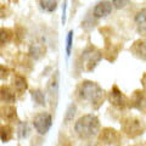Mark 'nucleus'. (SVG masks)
I'll list each match as a JSON object with an SVG mask.
<instances>
[{
	"instance_id": "obj_20",
	"label": "nucleus",
	"mask_w": 146,
	"mask_h": 146,
	"mask_svg": "<svg viewBox=\"0 0 146 146\" xmlns=\"http://www.w3.org/2000/svg\"><path fill=\"white\" fill-rule=\"evenodd\" d=\"M128 4H129V0H112V5L117 10H121V9H124Z\"/></svg>"
},
{
	"instance_id": "obj_19",
	"label": "nucleus",
	"mask_w": 146,
	"mask_h": 146,
	"mask_svg": "<svg viewBox=\"0 0 146 146\" xmlns=\"http://www.w3.org/2000/svg\"><path fill=\"white\" fill-rule=\"evenodd\" d=\"M74 115H76V106H74V105H71V106L68 107L67 113H66V116H65L66 123H68L70 121H72L73 117H74Z\"/></svg>"
},
{
	"instance_id": "obj_11",
	"label": "nucleus",
	"mask_w": 146,
	"mask_h": 146,
	"mask_svg": "<svg viewBox=\"0 0 146 146\" xmlns=\"http://www.w3.org/2000/svg\"><path fill=\"white\" fill-rule=\"evenodd\" d=\"M136 32L146 38V9H140V10L135 13L134 17Z\"/></svg>"
},
{
	"instance_id": "obj_6",
	"label": "nucleus",
	"mask_w": 146,
	"mask_h": 146,
	"mask_svg": "<svg viewBox=\"0 0 146 146\" xmlns=\"http://www.w3.org/2000/svg\"><path fill=\"white\" fill-rule=\"evenodd\" d=\"M107 99H108L110 104H111L113 107H116L118 110H122V111L123 110H125L130 104L129 99H128L125 95L122 93L117 85L112 86L111 91H110L108 95H107Z\"/></svg>"
},
{
	"instance_id": "obj_26",
	"label": "nucleus",
	"mask_w": 146,
	"mask_h": 146,
	"mask_svg": "<svg viewBox=\"0 0 146 146\" xmlns=\"http://www.w3.org/2000/svg\"><path fill=\"white\" fill-rule=\"evenodd\" d=\"M85 146H98V145H91V144H89V145H85Z\"/></svg>"
},
{
	"instance_id": "obj_2",
	"label": "nucleus",
	"mask_w": 146,
	"mask_h": 146,
	"mask_svg": "<svg viewBox=\"0 0 146 146\" xmlns=\"http://www.w3.org/2000/svg\"><path fill=\"white\" fill-rule=\"evenodd\" d=\"M100 121L95 115H84L74 123V133L79 139L89 141L100 133Z\"/></svg>"
},
{
	"instance_id": "obj_18",
	"label": "nucleus",
	"mask_w": 146,
	"mask_h": 146,
	"mask_svg": "<svg viewBox=\"0 0 146 146\" xmlns=\"http://www.w3.org/2000/svg\"><path fill=\"white\" fill-rule=\"evenodd\" d=\"M32 98H33L35 104L45 105V94H44V91H42L40 89H36V90L32 91Z\"/></svg>"
},
{
	"instance_id": "obj_12",
	"label": "nucleus",
	"mask_w": 146,
	"mask_h": 146,
	"mask_svg": "<svg viewBox=\"0 0 146 146\" xmlns=\"http://www.w3.org/2000/svg\"><path fill=\"white\" fill-rule=\"evenodd\" d=\"M16 108L12 106L11 104H6L0 107V118L5 122H13L16 119Z\"/></svg>"
},
{
	"instance_id": "obj_25",
	"label": "nucleus",
	"mask_w": 146,
	"mask_h": 146,
	"mask_svg": "<svg viewBox=\"0 0 146 146\" xmlns=\"http://www.w3.org/2000/svg\"><path fill=\"white\" fill-rule=\"evenodd\" d=\"M58 146H72L71 144H70V141H67V140H63V141H61L60 143V145Z\"/></svg>"
},
{
	"instance_id": "obj_9",
	"label": "nucleus",
	"mask_w": 146,
	"mask_h": 146,
	"mask_svg": "<svg viewBox=\"0 0 146 146\" xmlns=\"http://www.w3.org/2000/svg\"><path fill=\"white\" fill-rule=\"evenodd\" d=\"M130 52L134 57L139 58L141 61H146V40L138 39L131 44Z\"/></svg>"
},
{
	"instance_id": "obj_24",
	"label": "nucleus",
	"mask_w": 146,
	"mask_h": 146,
	"mask_svg": "<svg viewBox=\"0 0 146 146\" xmlns=\"http://www.w3.org/2000/svg\"><path fill=\"white\" fill-rule=\"evenodd\" d=\"M141 84H143V90L146 91V73H144V76L141 77Z\"/></svg>"
},
{
	"instance_id": "obj_21",
	"label": "nucleus",
	"mask_w": 146,
	"mask_h": 146,
	"mask_svg": "<svg viewBox=\"0 0 146 146\" xmlns=\"http://www.w3.org/2000/svg\"><path fill=\"white\" fill-rule=\"evenodd\" d=\"M72 38H73V32L71 31L67 35V56L71 54V48H72Z\"/></svg>"
},
{
	"instance_id": "obj_1",
	"label": "nucleus",
	"mask_w": 146,
	"mask_h": 146,
	"mask_svg": "<svg viewBox=\"0 0 146 146\" xmlns=\"http://www.w3.org/2000/svg\"><path fill=\"white\" fill-rule=\"evenodd\" d=\"M77 96L80 101L88 102L94 110H98L106 99V93L98 83L91 80H84L77 89Z\"/></svg>"
},
{
	"instance_id": "obj_14",
	"label": "nucleus",
	"mask_w": 146,
	"mask_h": 146,
	"mask_svg": "<svg viewBox=\"0 0 146 146\" xmlns=\"http://www.w3.org/2000/svg\"><path fill=\"white\" fill-rule=\"evenodd\" d=\"M12 88L15 89L17 94H23L28 88V83L27 79L21 74H15L12 78Z\"/></svg>"
},
{
	"instance_id": "obj_22",
	"label": "nucleus",
	"mask_w": 146,
	"mask_h": 146,
	"mask_svg": "<svg viewBox=\"0 0 146 146\" xmlns=\"http://www.w3.org/2000/svg\"><path fill=\"white\" fill-rule=\"evenodd\" d=\"M7 76H9V70H7V67L0 65V80L5 79Z\"/></svg>"
},
{
	"instance_id": "obj_7",
	"label": "nucleus",
	"mask_w": 146,
	"mask_h": 146,
	"mask_svg": "<svg viewBox=\"0 0 146 146\" xmlns=\"http://www.w3.org/2000/svg\"><path fill=\"white\" fill-rule=\"evenodd\" d=\"M101 57H102V54L96 48L86 49L83 52V60H84V65H86V71L94 70L95 66L98 65V62L101 60Z\"/></svg>"
},
{
	"instance_id": "obj_10",
	"label": "nucleus",
	"mask_w": 146,
	"mask_h": 146,
	"mask_svg": "<svg viewBox=\"0 0 146 146\" xmlns=\"http://www.w3.org/2000/svg\"><path fill=\"white\" fill-rule=\"evenodd\" d=\"M129 101H130L129 106L138 108L140 111H146V91L136 90Z\"/></svg>"
},
{
	"instance_id": "obj_5",
	"label": "nucleus",
	"mask_w": 146,
	"mask_h": 146,
	"mask_svg": "<svg viewBox=\"0 0 146 146\" xmlns=\"http://www.w3.org/2000/svg\"><path fill=\"white\" fill-rule=\"evenodd\" d=\"M52 124V117L48 112H39L33 118V127L36 133L40 135H45L49 131Z\"/></svg>"
},
{
	"instance_id": "obj_8",
	"label": "nucleus",
	"mask_w": 146,
	"mask_h": 146,
	"mask_svg": "<svg viewBox=\"0 0 146 146\" xmlns=\"http://www.w3.org/2000/svg\"><path fill=\"white\" fill-rule=\"evenodd\" d=\"M112 9H113L112 3L107 1V0H104V1H100L95 5V7L93 9V16L95 18L107 17L112 12Z\"/></svg>"
},
{
	"instance_id": "obj_17",
	"label": "nucleus",
	"mask_w": 146,
	"mask_h": 146,
	"mask_svg": "<svg viewBox=\"0 0 146 146\" xmlns=\"http://www.w3.org/2000/svg\"><path fill=\"white\" fill-rule=\"evenodd\" d=\"M57 1L58 0H39L42 9L44 11H48V12H54L56 10Z\"/></svg>"
},
{
	"instance_id": "obj_16",
	"label": "nucleus",
	"mask_w": 146,
	"mask_h": 146,
	"mask_svg": "<svg viewBox=\"0 0 146 146\" xmlns=\"http://www.w3.org/2000/svg\"><path fill=\"white\" fill-rule=\"evenodd\" d=\"M13 33L9 28H0V45H6L11 42Z\"/></svg>"
},
{
	"instance_id": "obj_13",
	"label": "nucleus",
	"mask_w": 146,
	"mask_h": 146,
	"mask_svg": "<svg viewBox=\"0 0 146 146\" xmlns=\"http://www.w3.org/2000/svg\"><path fill=\"white\" fill-rule=\"evenodd\" d=\"M0 100L5 104H13L16 101V91L11 86L3 85L0 86Z\"/></svg>"
},
{
	"instance_id": "obj_23",
	"label": "nucleus",
	"mask_w": 146,
	"mask_h": 146,
	"mask_svg": "<svg viewBox=\"0 0 146 146\" xmlns=\"http://www.w3.org/2000/svg\"><path fill=\"white\" fill-rule=\"evenodd\" d=\"M18 131H20V136H21V138H23V136L27 135V131H28V129H27V124H26V123H21Z\"/></svg>"
},
{
	"instance_id": "obj_15",
	"label": "nucleus",
	"mask_w": 146,
	"mask_h": 146,
	"mask_svg": "<svg viewBox=\"0 0 146 146\" xmlns=\"http://www.w3.org/2000/svg\"><path fill=\"white\" fill-rule=\"evenodd\" d=\"M13 136V129L11 128V125L5 124V125H1L0 127V139L4 143H7L10 141Z\"/></svg>"
},
{
	"instance_id": "obj_3",
	"label": "nucleus",
	"mask_w": 146,
	"mask_h": 146,
	"mask_svg": "<svg viewBox=\"0 0 146 146\" xmlns=\"http://www.w3.org/2000/svg\"><path fill=\"white\" fill-rule=\"evenodd\" d=\"M122 131L123 134H125L128 138L135 139L138 136L143 135L144 131L146 130V124L143 119H140L138 117L133 116H128L125 118H123L121 122Z\"/></svg>"
},
{
	"instance_id": "obj_4",
	"label": "nucleus",
	"mask_w": 146,
	"mask_h": 146,
	"mask_svg": "<svg viewBox=\"0 0 146 146\" xmlns=\"http://www.w3.org/2000/svg\"><path fill=\"white\" fill-rule=\"evenodd\" d=\"M122 141V134L113 128H104L98 135L99 146H118Z\"/></svg>"
}]
</instances>
